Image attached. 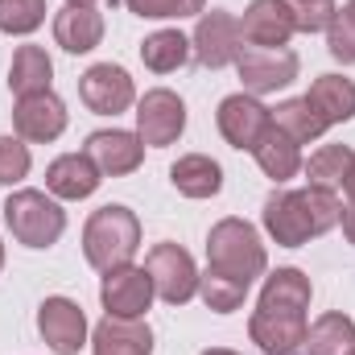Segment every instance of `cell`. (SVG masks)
Wrapping results in <instances>:
<instances>
[{"label": "cell", "mask_w": 355, "mask_h": 355, "mask_svg": "<svg viewBox=\"0 0 355 355\" xmlns=\"http://www.w3.org/2000/svg\"><path fill=\"white\" fill-rule=\"evenodd\" d=\"M310 355H352L355 352V322L347 314H322L310 331H306V343Z\"/></svg>", "instance_id": "cell-27"}, {"label": "cell", "mask_w": 355, "mask_h": 355, "mask_svg": "<svg viewBox=\"0 0 355 355\" xmlns=\"http://www.w3.org/2000/svg\"><path fill=\"white\" fill-rule=\"evenodd\" d=\"M202 355H240V352H227V347H211V352H202Z\"/></svg>", "instance_id": "cell-37"}, {"label": "cell", "mask_w": 355, "mask_h": 355, "mask_svg": "<svg viewBox=\"0 0 355 355\" xmlns=\"http://www.w3.org/2000/svg\"><path fill=\"white\" fill-rule=\"evenodd\" d=\"M12 128L21 141L29 145H50L67 132V103L54 95V91H37V95H25L17 99L12 107Z\"/></svg>", "instance_id": "cell-10"}, {"label": "cell", "mask_w": 355, "mask_h": 355, "mask_svg": "<svg viewBox=\"0 0 355 355\" xmlns=\"http://www.w3.org/2000/svg\"><path fill=\"white\" fill-rule=\"evenodd\" d=\"M79 99L87 103L95 116H116V112L132 107L137 87H132V79H128L124 67H116V62H95L87 75L79 79Z\"/></svg>", "instance_id": "cell-13"}, {"label": "cell", "mask_w": 355, "mask_h": 355, "mask_svg": "<svg viewBox=\"0 0 355 355\" xmlns=\"http://www.w3.org/2000/svg\"><path fill=\"white\" fill-rule=\"evenodd\" d=\"M352 166H355V153L347 149V145H322L302 170H306V178H310V186L339 190V186L347 182V174H352Z\"/></svg>", "instance_id": "cell-28"}, {"label": "cell", "mask_w": 355, "mask_h": 355, "mask_svg": "<svg viewBox=\"0 0 355 355\" xmlns=\"http://www.w3.org/2000/svg\"><path fill=\"white\" fill-rule=\"evenodd\" d=\"M37 331H42L50 352L79 355V347L87 343V314L71 297H46L37 306Z\"/></svg>", "instance_id": "cell-12"}, {"label": "cell", "mask_w": 355, "mask_h": 355, "mask_svg": "<svg viewBox=\"0 0 355 355\" xmlns=\"http://www.w3.org/2000/svg\"><path fill=\"white\" fill-rule=\"evenodd\" d=\"M236 71H240V83L248 95H268V91L289 87L297 79V54L285 46H277V50L248 46V50H240Z\"/></svg>", "instance_id": "cell-8"}, {"label": "cell", "mask_w": 355, "mask_h": 355, "mask_svg": "<svg viewBox=\"0 0 355 355\" xmlns=\"http://www.w3.org/2000/svg\"><path fill=\"white\" fill-rule=\"evenodd\" d=\"M343 190H347V198L355 202V166H352V174H347V182H343Z\"/></svg>", "instance_id": "cell-36"}, {"label": "cell", "mask_w": 355, "mask_h": 355, "mask_svg": "<svg viewBox=\"0 0 355 355\" xmlns=\"http://www.w3.org/2000/svg\"><path fill=\"white\" fill-rule=\"evenodd\" d=\"M215 120H219V132H223V141H227L232 149H248V153H252L257 141L265 137V128L272 124V112H268L257 95L240 91V95H227V99L219 103Z\"/></svg>", "instance_id": "cell-9"}, {"label": "cell", "mask_w": 355, "mask_h": 355, "mask_svg": "<svg viewBox=\"0 0 355 355\" xmlns=\"http://www.w3.org/2000/svg\"><path fill=\"white\" fill-rule=\"evenodd\" d=\"M347 12H352V17H355V0H347Z\"/></svg>", "instance_id": "cell-39"}, {"label": "cell", "mask_w": 355, "mask_h": 355, "mask_svg": "<svg viewBox=\"0 0 355 355\" xmlns=\"http://www.w3.org/2000/svg\"><path fill=\"white\" fill-rule=\"evenodd\" d=\"M42 21H46V0H0L4 33H33Z\"/></svg>", "instance_id": "cell-30"}, {"label": "cell", "mask_w": 355, "mask_h": 355, "mask_svg": "<svg viewBox=\"0 0 355 355\" xmlns=\"http://www.w3.org/2000/svg\"><path fill=\"white\" fill-rule=\"evenodd\" d=\"M310 297H314V289H310V277H306L302 268H277L265 281L257 306H265V310H285V314H306V310H310Z\"/></svg>", "instance_id": "cell-21"}, {"label": "cell", "mask_w": 355, "mask_h": 355, "mask_svg": "<svg viewBox=\"0 0 355 355\" xmlns=\"http://www.w3.org/2000/svg\"><path fill=\"white\" fill-rule=\"evenodd\" d=\"M99 302H103V310L116 314V318H145V310H149V302H153V277L137 265L112 268V272H103Z\"/></svg>", "instance_id": "cell-11"}, {"label": "cell", "mask_w": 355, "mask_h": 355, "mask_svg": "<svg viewBox=\"0 0 355 355\" xmlns=\"http://www.w3.org/2000/svg\"><path fill=\"white\" fill-rule=\"evenodd\" d=\"M327 50L339 58V62H355V17L343 8L335 12L331 29H327Z\"/></svg>", "instance_id": "cell-34"}, {"label": "cell", "mask_w": 355, "mask_h": 355, "mask_svg": "<svg viewBox=\"0 0 355 355\" xmlns=\"http://www.w3.org/2000/svg\"><path fill=\"white\" fill-rule=\"evenodd\" d=\"M306 99L322 112L327 124H347L355 116V83L343 75H322L314 79V87L306 91Z\"/></svg>", "instance_id": "cell-25"}, {"label": "cell", "mask_w": 355, "mask_h": 355, "mask_svg": "<svg viewBox=\"0 0 355 355\" xmlns=\"http://www.w3.org/2000/svg\"><path fill=\"white\" fill-rule=\"evenodd\" d=\"M83 153L95 162L99 174L124 178L145 162V141L137 132H124V128H103V132H91L87 137V149Z\"/></svg>", "instance_id": "cell-14"}, {"label": "cell", "mask_w": 355, "mask_h": 355, "mask_svg": "<svg viewBox=\"0 0 355 355\" xmlns=\"http://www.w3.org/2000/svg\"><path fill=\"white\" fill-rule=\"evenodd\" d=\"M4 223H8V232H12L17 244H25V248H50L67 232V211L50 194H42V190H17L4 202Z\"/></svg>", "instance_id": "cell-4"}, {"label": "cell", "mask_w": 355, "mask_h": 355, "mask_svg": "<svg viewBox=\"0 0 355 355\" xmlns=\"http://www.w3.org/2000/svg\"><path fill=\"white\" fill-rule=\"evenodd\" d=\"M306 314H285V310H265L257 306V314L248 318V335L265 355H289L293 347L306 343Z\"/></svg>", "instance_id": "cell-16"}, {"label": "cell", "mask_w": 355, "mask_h": 355, "mask_svg": "<svg viewBox=\"0 0 355 355\" xmlns=\"http://www.w3.org/2000/svg\"><path fill=\"white\" fill-rule=\"evenodd\" d=\"M141 248V219L137 211L120 207V202H107L99 211H91L87 227H83V252H87V265L99 272H112L120 265H132Z\"/></svg>", "instance_id": "cell-2"}, {"label": "cell", "mask_w": 355, "mask_h": 355, "mask_svg": "<svg viewBox=\"0 0 355 355\" xmlns=\"http://www.w3.org/2000/svg\"><path fill=\"white\" fill-rule=\"evenodd\" d=\"M198 293H202L207 310H215V314H232V310L244 306L248 285H244V281H232V277H223V272H215V268H207V272L198 277Z\"/></svg>", "instance_id": "cell-29"}, {"label": "cell", "mask_w": 355, "mask_h": 355, "mask_svg": "<svg viewBox=\"0 0 355 355\" xmlns=\"http://www.w3.org/2000/svg\"><path fill=\"white\" fill-rule=\"evenodd\" d=\"M145 272L153 277V293L170 306H182L198 293V268L178 244H153L145 257Z\"/></svg>", "instance_id": "cell-5"}, {"label": "cell", "mask_w": 355, "mask_h": 355, "mask_svg": "<svg viewBox=\"0 0 355 355\" xmlns=\"http://www.w3.org/2000/svg\"><path fill=\"white\" fill-rule=\"evenodd\" d=\"M29 174V145L21 137H0V186H17Z\"/></svg>", "instance_id": "cell-32"}, {"label": "cell", "mask_w": 355, "mask_h": 355, "mask_svg": "<svg viewBox=\"0 0 355 355\" xmlns=\"http://www.w3.org/2000/svg\"><path fill=\"white\" fill-rule=\"evenodd\" d=\"M272 112V124L285 132V137H293L297 145H306V141H318L331 124L322 120V112L306 99V95H297V99H285V103H277V107H268Z\"/></svg>", "instance_id": "cell-24"}, {"label": "cell", "mask_w": 355, "mask_h": 355, "mask_svg": "<svg viewBox=\"0 0 355 355\" xmlns=\"http://www.w3.org/2000/svg\"><path fill=\"white\" fill-rule=\"evenodd\" d=\"M54 42L67 54H87L103 42V12L95 4H67L54 17Z\"/></svg>", "instance_id": "cell-18"}, {"label": "cell", "mask_w": 355, "mask_h": 355, "mask_svg": "<svg viewBox=\"0 0 355 355\" xmlns=\"http://www.w3.org/2000/svg\"><path fill=\"white\" fill-rule=\"evenodd\" d=\"M0 268H4V244H0Z\"/></svg>", "instance_id": "cell-40"}, {"label": "cell", "mask_w": 355, "mask_h": 355, "mask_svg": "<svg viewBox=\"0 0 355 355\" xmlns=\"http://www.w3.org/2000/svg\"><path fill=\"white\" fill-rule=\"evenodd\" d=\"M170 182H174L178 194H186V198H211V194L223 190V170L207 153H186V157H178L170 166Z\"/></svg>", "instance_id": "cell-20"}, {"label": "cell", "mask_w": 355, "mask_h": 355, "mask_svg": "<svg viewBox=\"0 0 355 355\" xmlns=\"http://www.w3.org/2000/svg\"><path fill=\"white\" fill-rule=\"evenodd\" d=\"M343 207L335 190L306 186V190H277L265 198V232L281 248H302L314 236H327L339 223Z\"/></svg>", "instance_id": "cell-1"}, {"label": "cell", "mask_w": 355, "mask_h": 355, "mask_svg": "<svg viewBox=\"0 0 355 355\" xmlns=\"http://www.w3.org/2000/svg\"><path fill=\"white\" fill-rule=\"evenodd\" d=\"M252 153H257V166H261L272 182H289V178L302 170V149H297V141L285 137L277 124H268L265 137L257 141Z\"/></svg>", "instance_id": "cell-23"}, {"label": "cell", "mask_w": 355, "mask_h": 355, "mask_svg": "<svg viewBox=\"0 0 355 355\" xmlns=\"http://www.w3.org/2000/svg\"><path fill=\"white\" fill-rule=\"evenodd\" d=\"M190 54H194V46H190V37H182L178 29H157V33H149V37L141 42V62H145L153 75H170L178 67H186Z\"/></svg>", "instance_id": "cell-26"}, {"label": "cell", "mask_w": 355, "mask_h": 355, "mask_svg": "<svg viewBox=\"0 0 355 355\" xmlns=\"http://www.w3.org/2000/svg\"><path fill=\"white\" fill-rule=\"evenodd\" d=\"M99 182H103V174L95 170V162H91L87 153H62V157H54L50 170H46V190H50L54 198H71V202L95 194Z\"/></svg>", "instance_id": "cell-19"}, {"label": "cell", "mask_w": 355, "mask_h": 355, "mask_svg": "<svg viewBox=\"0 0 355 355\" xmlns=\"http://www.w3.org/2000/svg\"><path fill=\"white\" fill-rule=\"evenodd\" d=\"M50 79H54V62L42 46H17L12 54V67H8V91L17 99L25 95H37V91H50Z\"/></svg>", "instance_id": "cell-22"}, {"label": "cell", "mask_w": 355, "mask_h": 355, "mask_svg": "<svg viewBox=\"0 0 355 355\" xmlns=\"http://www.w3.org/2000/svg\"><path fill=\"white\" fill-rule=\"evenodd\" d=\"M194 58L207 67V71H219V67H232L244 50V33H240V21L223 8H211L198 17V29H194Z\"/></svg>", "instance_id": "cell-7"}, {"label": "cell", "mask_w": 355, "mask_h": 355, "mask_svg": "<svg viewBox=\"0 0 355 355\" xmlns=\"http://www.w3.org/2000/svg\"><path fill=\"white\" fill-rule=\"evenodd\" d=\"M268 257H265V244L257 236L252 223L244 219H219L207 236V268L232 277V281H244L252 285L261 272H265Z\"/></svg>", "instance_id": "cell-3"}, {"label": "cell", "mask_w": 355, "mask_h": 355, "mask_svg": "<svg viewBox=\"0 0 355 355\" xmlns=\"http://www.w3.org/2000/svg\"><path fill=\"white\" fill-rule=\"evenodd\" d=\"M240 33H244L248 46H265V50L285 46L297 33L289 0H252L248 12H244V21H240Z\"/></svg>", "instance_id": "cell-15"}, {"label": "cell", "mask_w": 355, "mask_h": 355, "mask_svg": "<svg viewBox=\"0 0 355 355\" xmlns=\"http://www.w3.org/2000/svg\"><path fill=\"white\" fill-rule=\"evenodd\" d=\"M186 128V103L178 99L170 87L145 91V99L137 103V137L149 149H166L174 145Z\"/></svg>", "instance_id": "cell-6"}, {"label": "cell", "mask_w": 355, "mask_h": 355, "mask_svg": "<svg viewBox=\"0 0 355 355\" xmlns=\"http://www.w3.org/2000/svg\"><path fill=\"white\" fill-rule=\"evenodd\" d=\"M91 355H153V331L141 318H116V314H107L95 327Z\"/></svg>", "instance_id": "cell-17"}, {"label": "cell", "mask_w": 355, "mask_h": 355, "mask_svg": "<svg viewBox=\"0 0 355 355\" xmlns=\"http://www.w3.org/2000/svg\"><path fill=\"white\" fill-rule=\"evenodd\" d=\"M352 355H355V352H352Z\"/></svg>", "instance_id": "cell-41"}, {"label": "cell", "mask_w": 355, "mask_h": 355, "mask_svg": "<svg viewBox=\"0 0 355 355\" xmlns=\"http://www.w3.org/2000/svg\"><path fill=\"white\" fill-rule=\"evenodd\" d=\"M137 17H149V21H166V17H194L207 8V0H124Z\"/></svg>", "instance_id": "cell-33"}, {"label": "cell", "mask_w": 355, "mask_h": 355, "mask_svg": "<svg viewBox=\"0 0 355 355\" xmlns=\"http://www.w3.org/2000/svg\"><path fill=\"white\" fill-rule=\"evenodd\" d=\"M339 223H343V236H347V244H355V202H347V207H343Z\"/></svg>", "instance_id": "cell-35"}, {"label": "cell", "mask_w": 355, "mask_h": 355, "mask_svg": "<svg viewBox=\"0 0 355 355\" xmlns=\"http://www.w3.org/2000/svg\"><path fill=\"white\" fill-rule=\"evenodd\" d=\"M67 4H95V0H67Z\"/></svg>", "instance_id": "cell-38"}, {"label": "cell", "mask_w": 355, "mask_h": 355, "mask_svg": "<svg viewBox=\"0 0 355 355\" xmlns=\"http://www.w3.org/2000/svg\"><path fill=\"white\" fill-rule=\"evenodd\" d=\"M289 8H293V25H297L302 33H322V29H331V21H335V12H339L335 0H289Z\"/></svg>", "instance_id": "cell-31"}]
</instances>
